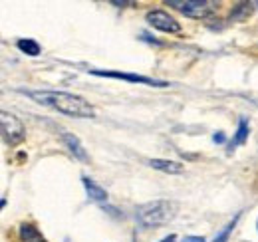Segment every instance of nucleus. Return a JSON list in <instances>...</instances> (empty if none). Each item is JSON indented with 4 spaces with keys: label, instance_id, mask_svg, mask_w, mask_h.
Listing matches in <instances>:
<instances>
[{
    "label": "nucleus",
    "instance_id": "nucleus-1",
    "mask_svg": "<svg viewBox=\"0 0 258 242\" xmlns=\"http://www.w3.org/2000/svg\"><path fill=\"white\" fill-rule=\"evenodd\" d=\"M26 95H30L34 101H38L42 105H48V107H52V109H56L60 113H66L70 117L88 119V117H94L96 115V111L90 105V101H86L80 95L68 93V91H50V90L26 91Z\"/></svg>",
    "mask_w": 258,
    "mask_h": 242
},
{
    "label": "nucleus",
    "instance_id": "nucleus-2",
    "mask_svg": "<svg viewBox=\"0 0 258 242\" xmlns=\"http://www.w3.org/2000/svg\"><path fill=\"white\" fill-rule=\"evenodd\" d=\"M177 203L173 201H151L135 211V220L141 228H155L171 222L177 216Z\"/></svg>",
    "mask_w": 258,
    "mask_h": 242
},
{
    "label": "nucleus",
    "instance_id": "nucleus-3",
    "mask_svg": "<svg viewBox=\"0 0 258 242\" xmlns=\"http://www.w3.org/2000/svg\"><path fill=\"white\" fill-rule=\"evenodd\" d=\"M165 4L173 6L175 10L191 18H209L211 14L217 12V6H219L217 2H211V0H167Z\"/></svg>",
    "mask_w": 258,
    "mask_h": 242
},
{
    "label": "nucleus",
    "instance_id": "nucleus-4",
    "mask_svg": "<svg viewBox=\"0 0 258 242\" xmlns=\"http://www.w3.org/2000/svg\"><path fill=\"white\" fill-rule=\"evenodd\" d=\"M0 121H2V137H4V141L8 145H18V143L24 141L26 127H24V123L18 119L16 115H12L8 111H2Z\"/></svg>",
    "mask_w": 258,
    "mask_h": 242
},
{
    "label": "nucleus",
    "instance_id": "nucleus-5",
    "mask_svg": "<svg viewBox=\"0 0 258 242\" xmlns=\"http://www.w3.org/2000/svg\"><path fill=\"white\" fill-rule=\"evenodd\" d=\"M90 74L99 76V78H115V80H125L131 84H143V86H153V88H167L169 84L163 80H153L147 76L139 74H125V72H115V70H90Z\"/></svg>",
    "mask_w": 258,
    "mask_h": 242
},
{
    "label": "nucleus",
    "instance_id": "nucleus-6",
    "mask_svg": "<svg viewBox=\"0 0 258 242\" xmlns=\"http://www.w3.org/2000/svg\"><path fill=\"white\" fill-rule=\"evenodd\" d=\"M145 20H147V24L153 26L155 30L167 32V34H177V32H181V24H179L173 16H169L165 10H151V12H147Z\"/></svg>",
    "mask_w": 258,
    "mask_h": 242
},
{
    "label": "nucleus",
    "instance_id": "nucleus-7",
    "mask_svg": "<svg viewBox=\"0 0 258 242\" xmlns=\"http://www.w3.org/2000/svg\"><path fill=\"white\" fill-rule=\"evenodd\" d=\"M149 167L163 171V173H169V175H179L185 171V165L179 163V161H169V159H151L149 161Z\"/></svg>",
    "mask_w": 258,
    "mask_h": 242
},
{
    "label": "nucleus",
    "instance_id": "nucleus-8",
    "mask_svg": "<svg viewBox=\"0 0 258 242\" xmlns=\"http://www.w3.org/2000/svg\"><path fill=\"white\" fill-rule=\"evenodd\" d=\"M82 183H84V189H86V193H88V197L92 201H96V203H105L107 201V191L103 187H99L94 179L82 177Z\"/></svg>",
    "mask_w": 258,
    "mask_h": 242
},
{
    "label": "nucleus",
    "instance_id": "nucleus-9",
    "mask_svg": "<svg viewBox=\"0 0 258 242\" xmlns=\"http://www.w3.org/2000/svg\"><path fill=\"white\" fill-rule=\"evenodd\" d=\"M62 139H64V143L68 145V149H70V153H72L74 157H78V159H82V161H88V155H86L82 143H80V139H78L76 135L64 131V133H62Z\"/></svg>",
    "mask_w": 258,
    "mask_h": 242
},
{
    "label": "nucleus",
    "instance_id": "nucleus-10",
    "mask_svg": "<svg viewBox=\"0 0 258 242\" xmlns=\"http://www.w3.org/2000/svg\"><path fill=\"white\" fill-rule=\"evenodd\" d=\"M18 234H20V240L22 242H48L34 224H26V222L20 224Z\"/></svg>",
    "mask_w": 258,
    "mask_h": 242
},
{
    "label": "nucleus",
    "instance_id": "nucleus-11",
    "mask_svg": "<svg viewBox=\"0 0 258 242\" xmlns=\"http://www.w3.org/2000/svg\"><path fill=\"white\" fill-rule=\"evenodd\" d=\"M246 139H248V123H246V119L242 117L240 123H238V129H236L234 139L230 141V149H232V147H236V145H244V143H246Z\"/></svg>",
    "mask_w": 258,
    "mask_h": 242
},
{
    "label": "nucleus",
    "instance_id": "nucleus-12",
    "mask_svg": "<svg viewBox=\"0 0 258 242\" xmlns=\"http://www.w3.org/2000/svg\"><path fill=\"white\" fill-rule=\"evenodd\" d=\"M18 50L20 52H24V54H28V56H40V44L36 42V40H30V38H26V40H18Z\"/></svg>",
    "mask_w": 258,
    "mask_h": 242
},
{
    "label": "nucleus",
    "instance_id": "nucleus-13",
    "mask_svg": "<svg viewBox=\"0 0 258 242\" xmlns=\"http://www.w3.org/2000/svg\"><path fill=\"white\" fill-rule=\"evenodd\" d=\"M238 216H240V214H236V216L232 218V222H228L225 228H223V232H221V234H217L213 242H226V240H228L230 232H232V230H234V226H236V220H238Z\"/></svg>",
    "mask_w": 258,
    "mask_h": 242
},
{
    "label": "nucleus",
    "instance_id": "nucleus-14",
    "mask_svg": "<svg viewBox=\"0 0 258 242\" xmlns=\"http://www.w3.org/2000/svg\"><path fill=\"white\" fill-rule=\"evenodd\" d=\"M213 141H215V143H225L226 141L225 133H215V135H213Z\"/></svg>",
    "mask_w": 258,
    "mask_h": 242
},
{
    "label": "nucleus",
    "instance_id": "nucleus-15",
    "mask_svg": "<svg viewBox=\"0 0 258 242\" xmlns=\"http://www.w3.org/2000/svg\"><path fill=\"white\" fill-rule=\"evenodd\" d=\"M183 242H205V238H201V236H187Z\"/></svg>",
    "mask_w": 258,
    "mask_h": 242
},
{
    "label": "nucleus",
    "instance_id": "nucleus-16",
    "mask_svg": "<svg viewBox=\"0 0 258 242\" xmlns=\"http://www.w3.org/2000/svg\"><path fill=\"white\" fill-rule=\"evenodd\" d=\"M159 242H177V236H175V234H169V236H165V238Z\"/></svg>",
    "mask_w": 258,
    "mask_h": 242
},
{
    "label": "nucleus",
    "instance_id": "nucleus-17",
    "mask_svg": "<svg viewBox=\"0 0 258 242\" xmlns=\"http://www.w3.org/2000/svg\"><path fill=\"white\" fill-rule=\"evenodd\" d=\"M113 6H127V4H133V2H117V0H111Z\"/></svg>",
    "mask_w": 258,
    "mask_h": 242
},
{
    "label": "nucleus",
    "instance_id": "nucleus-18",
    "mask_svg": "<svg viewBox=\"0 0 258 242\" xmlns=\"http://www.w3.org/2000/svg\"><path fill=\"white\" fill-rule=\"evenodd\" d=\"M254 6H258V0H256V2H254Z\"/></svg>",
    "mask_w": 258,
    "mask_h": 242
}]
</instances>
